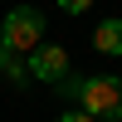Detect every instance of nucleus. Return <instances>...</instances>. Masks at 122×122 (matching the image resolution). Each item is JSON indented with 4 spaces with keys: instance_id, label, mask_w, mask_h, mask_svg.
<instances>
[{
    "instance_id": "f257e3e1",
    "label": "nucleus",
    "mask_w": 122,
    "mask_h": 122,
    "mask_svg": "<svg viewBox=\"0 0 122 122\" xmlns=\"http://www.w3.org/2000/svg\"><path fill=\"white\" fill-rule=\"evenodd\" d=\"M68 98L83 103V112L93 117H122V78L117 73H83V78H64Z\"/></svg>"
},
{
    "instance_id": "f03ea898",
    "label": "nucleus",
    "mask_w": 122,
    "mask_h": 122,
    "mask_svg": "<svg viewBox=\"0 0 122 122\" xmlns=\"http://www.w3.org/2000/svg\"><path fill=\"white\" fill-rule=\"evenodd\" d=\"M0 39H5L15 54H29V49L44 44V10L34 5H15L5 15V25H0Z\"/></svg>"
},
{
    "instance_id": "7ed1b4c3",
    "label": "nucleus",
    "mask_w": 122,
    "mask_h": 122,
    "mask_svg": "<svg viewBox=\"0 0 122 122\" xmlns=\"http://www.w3.org/2000/svg\"><path fill=\"white\" fill-rule=\"evenodd\" d=\"M25 68H29V78H39V83H64L68 78V49L64 44H39V49H29Z\"/></svg>"
},
{
    "instance_id": "20e7f679",
    "label": "nucleus",
    "mask_w": 122,
    "mask_h": 122,
    "mask_svg": "<svg viewBox=\"0 0 122 122\" xmlns=\"http://www.w3.org/2000/svg\"><path fill=\"white\" fill-rule=\"evenodd\" d=\"M93 44L103 49V54L122 59V20H103V25H98V34H93Z\"/></svg>"
},
{
    "instance_id": "39448f33",
    "label": "nucleus",
    "mask_w": 122,
    "mask_h": 122,
    "mask_svg": "<svg viewBox=\"0 0 122 122\" xmlns=\"http://www.w3.org/2000/svg\"><path fill=\"white\" fill-rule=\"evenodd\" d=\"M88 5H93V0H59V10H68V15H83Z\"/></svg>"
},
{
    "instance_id": "423d86ee",
    "label": "nucleus",
    "mask_w": 122,
    "mask_h": 122,
    "mask_svg": "<svg viewBox=\"0 0 122 122\" xmlns=\"http://www.w3.org/2000/svg\"><path fill=\"white\" fill-rule=\"evenodd\" d=\"M59 122H103V117H93V112H83V107H78V112H64Z\"/></svg>"
},
{
    "instance_id": "0eeeda50",
    "label": "nucleus",
    "mask_w": 122,
    "mask_h": 122,
    "mask_svg": "<svg viewBox=\"0 0 122 122\" xmlns=\"http://www.w3.org/2000/svg\"><path fill=\"white\" fill-rule=\"evenodd\" d=\"M10 59H15V49H10L5 39H0V73H5V64H10Z\"/></svg>"
},
{
    "instance_id": "6e6552de",
    "label": "nucleus",
    "mask_w": 122,
    "mask_h": 122,
    "mask_svg": "<svg viewBox=\"0 0 122 122\" xmlns=\"http://www.w3.org/2000/svg\"><path fill=\"white\" fill-rule=\"evenodd\" d=\"M103 122H122V117H103Z\"/></svg>"
}]
</instances>
